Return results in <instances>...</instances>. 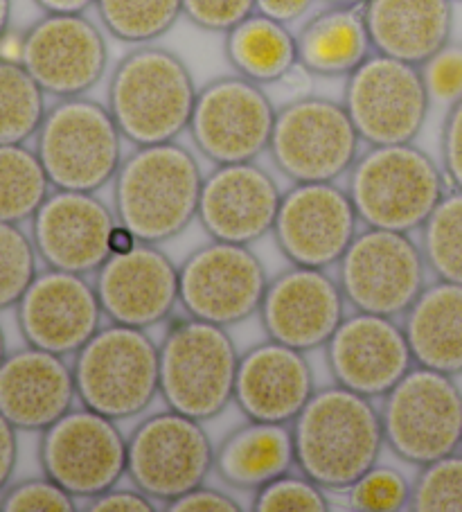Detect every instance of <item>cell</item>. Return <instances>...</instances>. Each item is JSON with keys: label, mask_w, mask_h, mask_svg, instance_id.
Segmentation results:
<instances>
[{"label": "cell", "mask_w": 462, "mask_h": 512, "mask_svg": "<svg viewBox=\"0 0 462 512\" xmlns=\"http://www.w3.org/2000/svg\"><path fill=\"white\" fill-rule=\"evenodd\" d=\"M379 413L386 445L406 463L424 467L462 447V393L451 375L415 364Z\"/></svg>", "instance_id": "8"}, {"label": "cell", "mask_w": 462, "mask_h": 512, "mask_svg": "<svg viewBox=\"0 0 462 512\" xmlns=\"http://www.w3.org/2000/svg\"><path fill=\"white\" fill-rule=\"evenodd\" d=\"M10 355V352H7V341H5V332H3V325H0V364H3L5 361V357Z\"/></svg>", "instance_id": "52"}, {"label": "cell", "mask_w": 462, "mask_h": 512, "mask_svg": "<svg viewBox=\"0 0 462 512\" xmlns=\"http://www.w3.org/2000/svg\"><path fill=\"white\" fill-rule=\"evenodd\" d=\"M73 368L55 352L23 348L0 364V413L19 431H46L73 409Z\"/></svg>", "instance_id": "25"}, {"label": "cell", "mask_w": 462, "mask_h": 512, "mask_svg": "<svg viewBox=\"0 0 462 512\" xmlns=\"http://www.w3.org/2000/svg\"><path fill=\"white\" fill-rule=\"evenodd\" d=\"M122 131L109 107L86 95L50 107L37 131V154L55 190L97 192L122 165Z\"/></svg>", "instance_id": "6"}, {"label": "cell", "mask_w": 462, "mask_h": 512, "mask_svg": "<svg viewBox=\"0 0 462 512\" xmlns=\"http://www.w3.org/2000/svg\"><path fill=\"white\" fill-rule=\"evenodd\" d=\"M23 46H25V32L7 30L3 37H0V59L12 61V64H21Z\"/></svg>", "instance_id": "47"}, {"label": "cell", "mask_w": 462, "mask_h": 512, "mask_svg": "<svg viewBox=\"0 0 462 512\" xmlns=\"http://www.w3.org/2000/svg\"><path fill=\"white\" fill-rule=\"evenodd\" d=\"M453 3H462V0H453Z\"/></svg>", "instance_id": "53"}, {"label": "cell", "mask_w": 462, "mask_h": 512, "mask_svg": "<svg viewBox=\"0 0 462 512\" xmlns=\"http://www.w3.org/2000/svg\"><path fill=\"white\" fill-rule=\"evenodd\" d=\"M39 458L48 479L75 499H91L127 474V440L118 422L84 406L43 431Z\"/></svg>", "instance_id": "14"}, {"label": "cell", "mask_w": 462, "mask_h": 512, "mask_svg": "<svg viewBox=\"0 0 462 512\" xmlns=\"http://www.w3.org/2000/svg\"><path fill=\"white\" fill-rule=\"evenodd\" d=\"M296 465L293 434L280 422L248 420L235 429L215 452V470L239 490H260Z\"/></svg>", "instance_id": "29"}, {"label": "cell", "mask_w": 462, "mask_h": 512, "mask_svg": "<svg viewBox=\"0 0 462 512\" xmlns=\"http://www.w3.org/2000/svg\"><path fill=\"white\" fill-rule=\"evenodd\" d=\"M95 291L106 319L140 330L163 323L181 303L179 269L145 242L111 255L97 271Z\"/></svg>", "instance_id": "20"}, {"label": "cell", "mask_w": 462, "mask_h": 512, "mask_svg": "<svg viewBox=\"0 0 462 512\" xmlns=\"http://www.w3.org/2000/svg\"><path fill=\"white\" fill-rule=\"evenodd\" d=\"M343 107L363 143L404 145L420 136L431 97L420 66L372 52L348 75Z\"/></svg>", "instance_id": "10"}, {"label": "cell", "mask_w": 462, "mask_h": 512, "mask_svg": "<svg viewBox=\"0 0 462 512\" xmlns=\"http://www.w3.org/2000/svg\"><path fill=\"white\" fill-rule=\"evenodd\" d=\"M46 14H84L95 0H34Z\"/></svg>", "instance_id": "48"}, {"label": "cell", "mask_w": 462, "mask_h": 512, "mask_svg": "<svg viewBox=\"0 0 462 512\" xmlns=\"http://www.w3.org/2000/svg\"><path fill=\"white\" fill-rule=\"evenodd\" d=\"M95 7L106 32L133 46L165 37L183 16V0H95Z\"/></svg>", "instance_id": "33"}, {"label": "cell", "mask_w": 462, "mask_h": 512, "mask_svg": "<svg viewBox=\"0 0 462 512\" xmlns=\"http://www.w3.org/2000/svg\"><path fill=\"white\" fill-rule=\"evenodd\" d=\"M408 508L417 512H462V454H449L424 465L413 485Z\"/></svg>", "instance_id": "36"}, {"label": "cell", "mask_w": 462, "mask_h": 512, "mask_svg": "<svg viewBox=\"0 0 462 512\" xmlns=\"http://www.w3.org/2000/svg\"><path fill=\"white\" fill-rule=\"evenodd\" d=\"M269 287L264 264L246 244L217 242L194 251L179 269V296L192 319L228 328L260 312Z\"/></svg>", "instance_id": "15"}, {"label": "cell", "mask_w": 462, "mask_h": 512, "mask_svg": "<svg viewBox=\"0 0 462 512\" xmlns=\"http://www.w3.org/2000/svg\"><path fill=\"white\" fill-rule=\"evenodd\" d=\"M39 276V253L21 224L0 222V312L19 305Z\"/></svg>", "instance_id": "35"}, {"label": "cell", "mask_w": 462, "mask_h": 512, "mask_svg": "<svg viewBox=\"0 0 462 512\" xmlns=\"http://www.w3.org/2000/svg\"><path fill=\"white\" fill-rule=\"evenodd\" d=\"M359 222L348 190L336 183H296L282 194L273 235L291 264L327 269L350 249Z\"/></svg>", "instance_id": "16"}, {"label": "cell", "mask_w": 462, "mask_h": 512, "mask_svg": "<svg viewBox=\"0 0 462 512\" xmlns=\"http://www.w3.org/2000/svg\"><path fill=\"white\" fill-rule=\"evenodd\" d=\"M422 253L438 280L462 285V190L444 194L424 222Z\"/></svg>", "instance_id": "34"}, {"label": "cell", "mask_w": 462, "mask_h": 512, "mask_svg": "<svg viewBox=\"0 0 462 512\" xmlns=\"http://www.w3.org/2000/svg\"><path fill=\"white\" fill-rule=\"evenodd\" d=\"M275 116L262 84L242 75L219 77L199 91L190 134L215 165L253 163L271 145Z\"/></svg>", "instance_id": "13"}, {"label": "cell", "mask_w": 462, "mask_h": 512, "mask_svg": "<svg viewBox=\"0 0 462 512\" xmlns=\"http://www.w3.org/2000/svg\"><path fill=\"white\" fill-rule=\"evenodd\" d=\"M82 406L115 422L140 416L161 393V348L145 330L111 323L75 355Z\"/></svg>", "instance_id": "5"}, {"label": "cell", "mask_w": 462, "mask_h": 512, "mask_svg": "<svg viewBox=\"0 0 462 512\" xmlns=\"http://www.w3.org/2000/svg\"><path fill=\"white\" fill-rule=\"evenodd\" d=\"M102 316L95 285L59 269L39 273L16 305L25 343L61 357L77 355L102 328Z\"/></svg>", "instance_id": "18"}, {"label": "cell", "mask_w": 462, "mask_h": 512, "mask_svg": "<svg viewBox=\"0 0 462 512\" xmlns=\"http://www.w3.org/2000/svg\"><path fill=\"white\" fill-rule=\"evenodd\" d=\"M253 510L257 512H325L330 501L325 488L307 476L284 474L280 479L266 483L255 492Z\"/></svg>", "instance_id": "38"}, {"label": "cell", "mask_w": 462, "mask_h": 512, "mask_svg": "<svg viewBox=\"0 0 462 512\" xmlns=\"http://www.w3.org/2000/svg\"><path fill=\"white\" fill-rule=\"evenodd\" d=\"M88 512H156V503L145 492L111 488L86 503Z\"/></svg>", "instance_id": "44"}, {"label": "cell", "mask_w": 462, "mask_h": 512, "mask_svg": "<svg viewBox=\"0 0 462 512\" xmlns=\"http://www.w3.org/2000/svg\"><path fill=\"white\" fill-rule=\"evenodd\" d=\"M226 57L237 75L275 84L298 64V46L287 25L255 12L226 32Z\"/></svg>", "instance_id": "30"}, {"label": "cell", "mask_w": 462, "mask_h": 512, "mask_svg": "<svg viewBox=\"0 0 462 512\" xmlns=\"http://www.w3.org/2000/svg\"><path fill=\"white\" fill-rule=\"evenodd\" d=\"M291 425L296 465L325 490H350L379 463L386 445L370 397L339 384L316 391Z\"/></svg>", "instance_id": "1"}, {"label": "cell", "mask_w": 462, "mask_h": 512, "mask_svg": "<svg viewBox=\"0 0 462 512\" xmlns=\"http://www.w3.org/2000/svg\"><path fill=\"white\" fill-rule=\"evenodd\" d=\"M215 467V447L201 420L163 411L142 420L127 440V474L154 501L199 488Z\"/></svg>", "instance_id": "11"}, {"label": "cell", "mask_w": 462, "mask_h": 512, "mask_svg": "<svg viewBox=\"0 0 462 512\" xmlns=\"http://www.w3.org/2000/svg\"><path fill=\"white\" fill-rule=\"evenodd\" d=\"M50 188L37 149L0 145V222H32L50 197Z\"/></svg>", "instance_id": "31"}, {"label": "cell", "mask_w": 462, "mask_h": 512, "mask_svg": "<svg viewBox=\"0 0 462 512\" xmlns=\"http://www.w3.org/2000/svg\"><path fill=\"white\" fill-rule=\"evenodd\" d=\"M21 64L43 93L66 100L102 82L109 48L102 30L84 14H46L25 30Z\"/></svg>", "instance_id": "17"}, {"label": "cell", "mask_w": 462, "mask_h": 512, "mask_svg": "<svg viewBox=\"0 0 462 512\" xmlns=\"http://www.w3.org/2000/svg\"><path fill=\"white\" fill-rule=\"evenodd\" d=\"M19 429L0 413V494L10 485L19 463Z\"/></svg>", "instance_id": "45"}, {"label": "cell", "mask_w": 462, "mask_h": 512, "mask_svg": "<svg viewBox=\"0 0 462 512\" xmlns=\"http://www.w3.org/2000/svg\"><path fill=\"white\" fill-rule=\"evenodd\" d=\"M282 192L255 163L215 165L203 179L199 222L217 242L253 244L273 231Z\"/></svg>", "instance_id": "23"}, {"label": "cell", "mask_w": 462, "mask_h": 512, "mask_svg": "<svg viewBox=\"0 0 462 512\" xmlns=\"http://www.w3.org/2000/svg\"><path fill=\"white\" fill-rule=\"evenodd\" d=\"M442 163L451 185L462 190V100L449 107L442 127Z\"/></svg>", "instance_id": "42"}, {"label": "cell", "mask_w": 462, "mask_h": 512, "mask_svg": "<svg viewBox=\"0 0 462 512\" xmlns=\"http://www.w3.org/2000/svg\"><path fill=\"white\" fill-rule=\"evenodd\" d=\"M312 3L314 0H257V12L289 25L293 21H298L300 16H305Z\"/></svg>", "instance_id": "46"}, {"label": "cell", "mask_w": 462, "mask_h": 512, "mask_svg": "<svg viewBox=\"0 0 462 512\" xmlns=\"http://www.w3.org/2000/svg\"><path fill=\"white\" fill-rule=\"evenodd\" d=\"M348 192L363 224L397 233L422 228L447 194L440 167L413 143L370 147L352 165Z\"/></svg>", "instance_id": "4"}, {"label": "cell", "mask_w": 462, "mask_h": 512, "mask_svg": "<svg viewBox=\"0 0 462 512\" xmlns=\"http://www.w3.org/2000/svg\"><path fill=\"white\" fill-rule=\"evenodd\" d=\"M343 296L357 312L402 316L426 287V260L408 233L368 228L341 258Z\"/></svg>", "instance_id": "12"}, {"label": "cell", "mask_w": 462, "mask_h": 512, "mask_svg": "<svg viewBox=\"0 0 462 512\" xmlns=\"http://www.w3.org/2000/svg\"><path fill=\"white\" fill-rule=\"evenodd\" d=\"M372 50L422 66L453 30V0H368L363 5Z\"/></svg>", "instance_id": "26"}, {"label": "cell", "mask_w": 462, "mask_h": 512, "mask_svg": "<svg viewBox=\"0 0 462 512\" xmlns=\"http://www.w3.org/2000/svg\"><path fill=\"white\" fill-rule=\"evenodd\" d=\"M404 332L417 366L444 375L462 373V285H426L406 314Z\"/></svg>", "instance_id": "27"}, {"label": "cell", "mask_w": 462, "mask_h": 512, "mask_svg": "<svg viewBox=\"0 0 462 512\" xmlns=\"http://www.w3.org/2000/svg\"><path fill=\"white\" fill-rule=\"evenodd\" d=\"M296 46L298 64L321 77H348L375 52L363 7L339 5H327L302 25Z\"/></svg>", "instance_id": "28"}, {"label": "cell", "mask_w": 462, "mask_h": 512, "mask_svg": "<svg viewBox=\"0 0 462 512\" xmlns=\"http://www.w3.org/2000/svg\"><path fill=\"white\" fill-rule=\"evenodd\" d=\"M327 5H339V7H363L368 0H323Z\"/></svg>", "instance_id": "51"}, {"label": "cell", "mask_w": 462, "mask_h": 512, "mask_svg": "<svg viewBox=\"0 0 462 512\" xmlns=\"http://www.w3.org/2000/svg\"><path fill=\"white\" fill-rule=\"evenodd\" d=\"M167 510L170 512H239L237 499L230 497V494L212 488H194L190 492L181 494L174 501L167 503Z\"/></svg>", "instance_id": "43"}, {"label": "cell", "mask_w": 462, "mask_h": 512, "mask_svg": "<svg viewBox=\"0 0 462 512\" xmlns=\"http://www.w3.org/2000/svg\"><path fill=\"white\" fill-rule=\"evenodd\" d=\"M46 113V93L25 66L0 59V145H25Z\"/></svg>", "instance_id": "32"}, {"label": "cell", "mask_w": 462, "mask_h": 512, "mask_svg": "<svg viewBox=\"0 0 462 512\" xmlns=\"http://www.w3.org/2000/svg\"><path fill=\"white\" fill-rule=\"evenodd\" d=\"M115 226L118 217L95 192L55 190L32 217V242L48 269L88 276L111 258Z\"/></svg>", "instance_id": "19"}, {"label": "cell", "mask_w": 462, "mask_h": 512, "mask_svg": "<svg viewBox=\"0 0 462 512\" xmlns=\"http://www.w3.org/2000/svg\"><path fill=\"white\" fill-rule=\"evenodd\" d=\"M12 19V0H0V37L10 30Z\"/></svg>", "instance_id": "50"}, {"label": "cell", "mask_w": 462, "mask_h": 512, "mask_svg": "<svg viewBox=\"0 0 462 512\" xmlns=\"http://www.w3.org/2000/svg\"><path fill=\"white\" fill-rule=\"evenodd\" d=\"M361 136L343 104L300 97L278 111L269 152L293 183H334L359 158Z\"/></svg>", "instance_id": "9"}, {"label": "cell", "mask_w": 462, "mask_h": 512, "mask_svg": "<svg viewBox=\"0 0 462 512\" xmlns=\"http://www.w3.org/2000/svg\"><path fill=\"white\" fill-rule=\"evenodd\" d=\"M257 12V0H183V16L206 32H230Z\"/></svg>", "instance_id": "41"}, {"label": "cell", "mask_w": 462, "mask_h": 512, "mask_svg": "<svg viewBox=\"0 0 462 512\" xmlns=\"http://www.w3.org/2000/svg\"><path fill=\"white\" fill-rule=\"evenodd\" d=\"M314 393L305 352L271 339L239 357L235 402L248 420L291 425Z\"/></svg>", "instance_id": "24"}, {"label": "cell", "mask_w": 462, "mask_h": 512, "mask_svg": "<svg viewBox=\"0 0 462 512\" xmlns=\"http://www.w3.org/2000/svg\"><path fill=\"white\" fill-rule=\"evenodd\" d=\"M190 68L172 50L140 46L120 59L109 82V107L124 140L136 147L172 143L197 104Z\"/></svg>", "instance_id": "3"}, {"label": "cell", "mask_w": 462, "mask_h": 512, "mask_svg": "<svg viewBox=\"0 0 462 512\" xmlns=\"http://www.w3.org/2000/svg\"><path fill=\"white\" fill-rule=\"evenodd\" d=\"M431 102L453 107L462 100V46L447 43L420 66Z\"/></svg>", "instance_id": "40"}, {"label": "cell", "mask_w": 462, "mask_h": 512, "mask_svg": "<svg viewBox=\"0 0 462 512\" xmlns=\"http://www.w3.org/2000/svg\"><path fill=\"white\" fill-rule=\"evenodd\" d=\"M239 355L226 328L199 319L174 323L161 346V395L172 411L217 418L235 400Z\"/></svg>", "instance_id": "7"}, {"label": "cell", "mask_w": 462, "mask_h": 512, "mask_svg": "<svg viewBox=\"0 0 462 512\" xmlns=\"http://www.w3.org/2000/svg\"><path fill=\"white\" fill-rule=\"evenodd\" d=\"M348 501L352 510L361 512H399L411 506L413 488L395 467L375 465L352 485Z\"/></svg>", "instance_id": "37"}, {"label": "cell", "mask_w": 462, "mask_h": 512, "mask_svg": "<svg viewBox=\"0 0 462 512\" xmlns=\"http://www.w3.org/2000/svg\"><path fill=\"white\" fill-rule=\"evenodd\" d=\"M3 512H75V497L52 479H28L0 494Z\"/></svg>", "instance_id": "39"}, {"label": "cell", "mask_w": 462, "mask_h": 512, "mask_svg": "<svg viewBox=\"0 0 462 512\" xmlns=\"http://www.w3.org/2000/svg\"><path fill=\"white\" fill-rule=\"evenodd\" d=\"M327 364L336 384L375 400L393 391L415 359L395 319L357 312L343 319L327 341Z\"/></svg>", "instance_id": "21"}, {"label": "cell", "mask_w": 462, "mask_h": 512, "mask_svg": "<svg viewBox=\"0 0 462 512\" xmlns=\"http://www.w3.org/2000/svg\"><path fill=\"white\" fill-rule=\"evenodd\" d=\"M269 339L300 352L327 346L345 319L341 285L325 269L296 267L269 282L260 307Z\"/></svg>", "instance_id": "22"}, {"label": "cell", "mask_w": 462, "mask_h": 512, "mask_svg": "<svg viewBox=\"0 0 462 512\" xmlns=\"http://www.w3.org/2000/svg\"><path fill=\"white\" fill-rule=\"evenodd\" d=\"M197 158L176 143L136 147L115 174V217L138 242L163 244L199 217L203 190Z\"/></svg>", "instance_id": "2"}, {"label": "cell", "mask_w": 462, "mask_h": 512, "mask_svg": "<svg viewBox=\"0 0 462 512\" xmlns=\"http://www.w3.org/2000/svg\"><path fill=\"white\" fill-rule=\"evenodd\" d=\"M138 244V240H136V235H133L129 228H124L122 224H118L113 228V233H111V255H115V253H127V251H131L133 246Z\"/></svg>", "instance_id": "49"}]
</instances>
